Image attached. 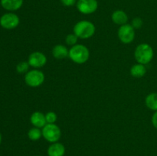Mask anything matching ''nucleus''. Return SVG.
Instances as JSON below:
<instances>
[{"label": "nucleus", "mask_w": 157, "mask_h": 156, "mask_svg": "<svg viewBox=\"0 0 157 156\" xmlns=\"http://www.w3.org/2000/svg\"><path fill=\"white\" fill-rule=\"evenodd\" d=\"M154 51L151 46L147 43H142L136 47L134 51V58L139 64H148L153 60Z\"/></svg>", "instance_id": "nucleus-1"}, {"label": "nucleus", "mask_w": 157, "mask_h": 156, "mask_svg": "<svg viewBox=\"0 0 157 156\" xmlns=\"http://www.w3.org/2000/svg\"><path fill=\"white\" fill-rule=\"evenodd\" d=\"M68 57L73 62L78 64H84L90 58V51L83 44H75L69 50Z\"/></svg>", "instance_id": "nucleus-2"}, {"label": "nucleus", "mask_w": 157, "mask_h": 156, "mask_svg": "<svg viewBox=\"0 0 157 156\" xmlns=\"http://www.w3.org/2000/svg\"><path fill=\"white\" fill-rule=\"evenodd\" d=\"M95 25L91 21L83 20L80 21L75 24L74 27V34L81 39H87L94 35Z\"/></svg>", "instance_id": "nucleus-3"}, {"label": "nucleus", "mask_w": 157, "mask_h": 156, "mask_svg": "<svg viewBox=\"0 0 157 156\" xmlns=\"http://www.w3.org/2000/svg\"><path fill=\"white\" fill-rule=\"evenodd\" d=\"M42 136L46 141L54 143L58 142L61 136V132L59 127L55 123H47L42 128Z\"/></svg>", "instance_id": "nucleus-4"}, {"label": "nucleus", "mask_w": 157, "mask_h": 156, "mask_svg": "<svg viewBox=\"0 0 157 156\" xmlns=\"http://www.w3.org/2000/svg\"><path fill=\"white\" fill-rule=\"evenodd\" d=\"M44 81V74L39 70H29L25 73V82L31 87H38L41 86Z\"/></svg>", "instance_id": "nucleus-5"}, {"label": "nucleus", "mask_w": 157, "mask_h": 156, "mask_svg": "<svg viewBox=\"0 0 157 156\" xmlns=\"http://www.w3.org/2000/svg\"><path fill=\"white\" fill-rule=\"evenodd\" d=\"M117 34L120 41L124 44H130L135 38V29L130 24L121 25Z\"/></svg>", "instance_id": "nucleus-6"}, {"label": "nucleus", "mask_w": 157, "mask_h": 156, "mask_svg": "<svg viewBox=\"0 0 157 156\" xmlns=\"http://www.w3.org/2000/svg\"><path fill=\"white\" fill-rule=\"evenodd\" d=\"M77 9L84 15L94 13L98 8V0H78L76 3Z\"/></svg>", "instance_id": "nucleus-7"}, {"label": "nucleus", "mask_w": 157, "mask_h": 156, "mask_svg": "<svg viewBox=\"0 0 157 156\" xmlns=\"http://www.w3.org/2000/svg\"><path fill=\"white\" fill-rule=\"evenodd\" d=\"M19 18L16 14L8 12L2 15L0 18V25L5 29L12 30L19 24Z\"/></svg>", "instance_id": "nucleus-8"}, {"label": "nucleus", "mask_w": 157, "mask_h": 156, "mask_svg": "<svg viewBox=\"0 0 157 156\" xmlns=\"http://www.w3.org/2000/svg\"><path fill=\"white\" fill-rule=\"evenodd\" d=\"M28 62L30 67L38 69L45 65L47 63V58L42 52L35 51L29 56Z\"/></svg>", "instance_id": "nucleus-9"}, {"label": "nucleus", "mask_w": 157, "mask_h": 156, "mask_svg": "<svg viewBox=\"0 0 157 156\" xmlns=\"http://www.w3.org/2000/svg\"><path fill=\"white\" fill-rule=\"evenodd\" d=\"M30 122L34 127H37L39 128H43L47 124L45 115L38 111L32 113L30 117Z\"/></svg>", "instance_id": "nucleus-10"}, {"label": "nucleus", "mask_w": 157, "mask_h": 156, "mask_svg": "<svg viewBox=\"0 0 157 156\" xmlns=\"http://www.w3.org/2000/svg\"><path fill=\"white\" fill-rule=\"evenodd\" d=\"M24 0H0L2 7L7 11L18 10L22 6Z\"/></svg>", "instance_id": "nucleus-11"}, {"label": "nucleus", "mask_w": 157, "mask_h": 156, "mask_svg": "<svg viewBox=\"0 0 157 156\" xmlns=\"http://www.w3.org/2000/svg\"><path fill=\"white\" fill-rule=\"evenodd\" d=\"M65 154V147L60 142H54L48 148V156H64Z\"/></svg>", "instance_id": "nucleus-12"}, {"label": "nucleus", "mask_w": 157, "mask_h": 156, "mask_svg": "<svg viewBox=\"0 0 157 156\" xmlns=\"http://www.w3.org/2000/svg\"><path fill=\"white\" fill-rule=\"evenodd\" d=\"M111 19L113 23L119 25H124L127 24L128 21V15L123 10H116L112 13Z\"/></svg>", "instance_id": "nucleus-13"}, {"label": "nucleus", "mask_w": 157, "mask_h": 156, "mask_svg": "<svg viewBox=\"0 0 157 156\" xmlns=\"http://www.w3.org/2000/svg\"><path fill=\"white\" fill-rule=\"evenodd\" d=\"M69 54V50L63 44H57L52 49V55L58 60H62L67 58Z\"/></svg>", "instance_id": "nucleus-14"}, {"label": "nucleus", "mask_w": 157, "mask_h": 156, "mask_svg": "<svg viewBox=\"0 0 157 156\" xmlns=\"http://www.w3.org/2000/svg\"><path fill=\"white\" fill-rule=\"evenodd\" d=\"M147 73V68L145 65L137 63L132 66L130 69V74L132 76L135 78H141L145 76Z\"/></svg>", "instance_id": "nucleus-15"}, {"label": "nucleus", "mask_w": 157, "mask_h": 156, "mask_svg": "<svg viewBox=\"0 0 157 156\" xmlns=\"http://www.w3.org/2000/svg\"><path fill=\"white\" fill-rule=\"evenodd\" d=\"M146 106L153 111H157V93H151L145 99Z\"/></svg>", "instance_id": "nucleus-16"}, {"label": "nucleus", "mask_w": 157, "mask_h": 156, "mask_svg": "<svg viewBox=\"0 0 157 156\" xmlns=\"http://www.w3.org/2000/svg\"><path fill=\"white\" fill-rule=\"evenodd\" d=\"M42 136V131L39 128L33 127L28 132V137L32 141H38Z\"/></svg>", "instance_id": "nucleus-17"}, {"label": "nucleus", "mask_w": 157, "mask_h": 156, "mask_svg": "<svg viewBox=\"0 0 157 156\" xmlns=\"http://www.w3.org/2000/svg\"><path fill=\"white\" fill-rule=\"evenodd\" d=\"M29 67L30 65L28 61H21L17 64L16 70L18 73H26L29 71Z\"/></svg>", "instance_id": "nucleus-18"}, {"label": "nucleus", "mask_w": 157, "mask_h": 156, "mask_svg": "<svg viewBox=\"0 0 157 156\" xmlns=\"http://www.w3.org/2000/svg\"><path fill=\"white\" fill-rule=\"evenodd\" d=\"M78 37L75 34H69L68 35H67L65 38V41L67 43V45L69 46H75V44H77V42H78Z\"/></svg>", "instance_id": "nucleus-19"}, {"label": "nucleus", "mask_w": 157, "mask_h": 156, "mask_svg": "<svg viewBox=\"0 0 157 156\" xmlns=\"http://www.w3.org/2000/svg\"><path fill=\"white\" fill-rule=\"evenodd\" d=\"M45 119L46 122L48 124H54L57 121L58 116L55 112H48L45 114Z\"/></svg>", "instance_id": "nucleus-20"}, {"label": "nucleus", "mask_w": 157, "mask_h": 156, "mask_svg": "<svg viewBox=\"0 0 157 156\" xmlns=\"http://www.w3.org/2000/svg\"><path fill=\"white\" fill-rule=\"evenodd\" d=\"M132 26L134 29H140L144 24V21H143L142 18H139V17H136V18H134L133 20H132L131 22Z\"/></svg>", "instance_id": "nucleus-21"}, {"label": "nucleus", "mask_w": 157, "mask_h": 156, "mask_svg": "<svg viewBox=\"0 0 157 156\" xmlns=\"http://www.w3.org/2000/svg\"><path fill=\"white\" fill-rule=\"evenodd\" d=\"M60 1H61V4L64 6L71 7V6H73L75 5H76L78 0H60Z\"/></svg>", "instance_id": "nucleus-22"}, {"label": "nucleus", "mask_w": 157, "mask_h": 156, "mask_svg": "<svg viewBox=\"0 0 157 156\" xmlns=\"http://www.w3.org/2000/svg\"><path fill=\"white\" fill-rule=\"evenodd\" d=\"M152 124L154 126V128L157 129V111L155 112L154 114L152 116Z\"/></svg>", "instance_id": "nucleus-23"}, {"label": "nucleus", "mask_w": 157, "mask_h": 156, "mask_svg": "<svg viewBox=\"0 0 157 156\" xmlns=\"http://www.w3.org/2000/svg\"><path fill=\"white\" fill-rule=\"evenodd\" d=\"M1 142H2V135L0 133V145H1Z\"/></svg>", "instance_id": "nucleus-24"}, {"label": "nucleus", "mask_w": 157, "mask_h": 156, "mask_svg": "<svg viewBox=\"0 0 157 156\" xmlns=\"http://www.w3.org/2000/svg\"><path fill=\"white\" fill-rule=\"evenodd\" d=\"M34 156H40V155H34Z\"/></svg>", "instance_id": "nucleus-25"}]
</instances>
